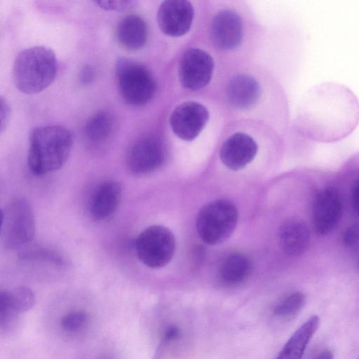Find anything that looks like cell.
<instances>
[{"label": "cell", "mask_w": 359, "mask_h": 359, "mask_svg": "<svg viewBox=\"0 0 359 359\" xmlns=\"http://www.w3.org/2000/svg\"><path fill=\"white\" fill-rule=\"evenodd\" d=\"M343 213L340 193L334 187L321 190L316 196L313 207V226L316 233L325 236L333 231Z\"/></svg>", "instance_id": "30bf717a"}, {"label": "cell", "mask_w": 359, "mask_h": 359, "mask_svg": "<svg viewBox=\"0 0 359 359\" xmlns=\"http://www.w3.org/2000/svg\"><path fill=\"white\" fill-rule=\"evenodd\" d=\"M316 359H334V355L332 351L325 350L321 352Z\"/></svg>", "instance_id": "4dcf8cb0"}, {"label": "cell", "mask_w": 359, "mask_h": 359, "mask_svg": "<svg viewBox=\"0 0 359 359\" xmlns=\"http://www.w3.org/2000/svg\"><path fill=\"white\" fill-rule=\"evenodd\" d=\"M359 359V358H358Z\"/></svg>", "instance_id": "d6a6232c"}, {"label": "cell", "mask_w": 359, "mask_h": 359, "mask_svg": "<svg viewBox=\"0 0 359 359\" xmlns=\"http://www.w3.org/2000/svg\"><path fill=\"white\" fill-rule=\"evenodd\" d=\"M252 270V262L246 255L233 252L224 259L218 275L224 285L235 286L245 282L250 276Z\"/></svg>", "instance_id": "d6986e66"}, {"label": "cell", "mask_w": 359, "mask_h": 359, "mask_svg": "<svg viewBox=\"0 0 359 359\" xmlns=\"http://www.w3.org/2000/svg\"><path fill=\"white\" fill-rule=\"evenodd\" d=\"M57 73V60L53 50L45 46L24 49L16 56L13 67L15 87L28 95L48 87Z\"/></svg>", "instance_id": "7a4b0ae2"}, {"label": "cell", "mask_w": 359, "mask_h": 359, "mask_svg": "<svg viewBox=\"0 0 359 359\" xmlns=\"http://www.w3.org/2000/svg\"><path fill=\"white\" fill-rule=\"evenodd\" d=\"M306 303L304 293L294 292L278 303L273 309V314L278 319L289 321L297 317Z\"/></svg>", "instance_id": "7402d4cb"}, {"label": "cell", "mask_w": 359, "mask_h": 359, "mask_svg": "<svg viewBox=\"0 0 359 359\" xmlns=\"http://www.w3.org/2000/svg\"><path fill=\"white\" fill-rule=\"evenodd\" d=\"M257 151L258 145L251 136L243 133H236L222 144L219 157L226 167L238 170L252 161Z\"/></svg>", "instance_id": "4fadbf2b"}, {"label": "cell", "mask_w": 359, "mask_h": 359, "mask_svg": "<svg viewBox=\"0 0 359 359\" xmlns=\"http://www.w3.org/2000/svg\"><path fill=\"white\" fill-rule=\"evenodd\" d=\"M320 324V318L313 315L297 329L278 353L276 359H302L304 351Z\"/></svg>", "instance_id": "ac0fdd59"}, {"label": "cell", "mask_w": 359, "mask_h": 359, "mask_svg": "<svg viewBox=\"0 0 359 359\" xmlns=\"http://www.w3.org/2000/svg\"><path fill=\"white\" fill-rule=\"evenodd\" d=\"M182 337V330L176 325H170L164 330L163 343L170 344L178 341Z\"/></svg>", "instance_id": "4316f807"}, {"label": "cell", "mask_w": 359, "mask_h": 359, "mask_svg": "<svg viewBox=\"0 0 359 359\" xmlns=\"http://www.w3.org/2000/svg\"><path fill=\"white\" fill-rule=\"evenodd\" d=\"M122 196V187L119 182L106 180L93 191L89 202V212L97 221H104L116 211Z\"/></svg>", "instance_id": "5bb4252c"}, {"label": "cell", "mask_w": 359, "mask_h": 359, "mask_svg": "<svg viewBox=\"0 0 359 359\" xmlns=\"http://www.w3.org/2000/svg\"><path fill=\"white\" fill-rule=\"evenodd\" d=\"M72 147V135L59 126H40L29 135L27 165L35 175H43L61 168L68 159Z\"/></svg>", "instance_id": "6da1fadb"}, {"label": "cell", "mask_w": 359, "mask_h": 359, "mask_svg": "<svg viewBox=\"0 0 359 359\" xmlns=\"http://www.w3.org/2000/svg\"><path fill=\"white\" fill-rule=\"evenodd\" d=\"M209 111L203 104L187 101L177 105L170 116L173 133L184 141L195 140L209 121Z\"/></svg>", "instance_id": "9c48e42d"}, {"label": "cell", "mask_w": 359, "mask_h": 359, "mask_svg": "<svg viewBox=\"0 0 359 359\" xmlns=\"http://www.w3.org/2000/svg\"><path fill=\"white\" fill-rule=\"evenodd\" d=\"M11 108L8 102L1 97V132L3 133L4 130L6 128V125L10 118Z\"/></svg>", "instance_id": "83f0119b"}, {"label": "cell", "mask_w": 359, "mask_h": 359, "mask_svg": "<svg viewBox=\"0 0 359 359\" xmlns=\"http://www.w3.org/2000/svg\"><path fill=\"white\" fill-rule=\"evenodd\" d=\"M88 316L83 311L71 312L61 320L62 327L68 331H76L81 329L87 322Z\"/></svg>", "instance_id": "cb8c5ba5"}, {"label": "cell", "mask_w": 359, "mask_h": 359, "mask_svg": "<svg viewBox=\"0 0 359 359\" xmlns=\"http://www.w3.org/2000/svg\"><path fill=\"white\" fill-rule=\"evenodd\" d=\"M351 199L353 208L355 212L359 215V177L353 187Z\"/></svg>", "instance_id": "f546056e"}, {"label": "cell", "mask_w": 359, "mask_h": 359, "mask_svg": "<svg viewBox=\"0 0 359 359\" xmlns=\"http://www.w3.org/2000/svg\"><path fill=\"white\" fill-rule=\"evenodd\" d=\"M165 157V147L161 138L154 134H147L131 144L126 154V164L133 174L147 175L161 168Z\"/></svg>", "instance_id": "52a82bcc"}, {"label": "cell", "mask_w": 359, "mask_h": 359, "mask_svg": "<svg viewBox=\"0 0 359 359\" xmlns=\"http://www.w3.org/2000/svg\"><path fill=\"white\" fill-rule=\"evenodd\" d=\"M210 36L215 46L222 50L238 47L243 38V24L240 15L231 10H222L214 16Z\"/></svg>", "instance_id": "7c38bea8"}, {"label": "cell", "mask_w": 359, "mask_h": 359, "mask_svg": "<svg viewBox=\"0 0 359 359\" xmlns=\"http://www.w3.org/2000/svg\"><path fill=\"white\" fill-rule=\"evenodd\" d=\"M94 72L93 69L86 65L82 68L79 74L80 83L83 85H87L91 83L93 80Z\"/></svg>", "instance_id": "f1b7e54d"}, {"label": "cell", "mask_w": 359, "mask_h": 359, "mask_svg": "<svg viewBox=\"0 0 359 359\" xmlns=\"http://www.w3.org/2000/svg\"><path fill=\"white\" fill-rule=\"evenodd\" d=\"M342 242L346 248H354L359 244V224H353L345 229Z\"/></svg>", "instance_id": "484cf974"}, {"label": "cell", "mask_w": 359, "mask_h": 359, "mask_svg": "<svg viewBox=\"0 0 359 359\" xmlns=\"http://www.w3.org/2000/svg\"><path fill=\"white\" fill-rule=\"evenodd\" d=\"M35 231L33 209L26 199L15 198L2 208L0 236L6 248L15 250L29 244Z\"/></svg>", "instance_id": "277c9868"}, {"label": "cell", "mask_w": 359, "mask_h": 359, "mask_svg": "<svg viewBox=\"0 0 359 359\" xmlns=\"http://www.w3.org/2000/svg\"><path fill=\"white\" fill-rule=\"evenodd\" d=\"M113 125L111 114L105 111H100L87 120L84 126V134L90 142L98 143L109 137Z\"/></svg>", "instance_id": "44dd1931"}, {"label": "cell", "mask_w": 359, "mask_h": 359, "mask_svg": "<svg viewBox=\"0 0 359 359\" xmlns=\"http://www.w3.org/2000/svg\"><path fill=\"white\" fill-rule=\"evenodd\" d=\"M214 67V60L209 53L197 48H189L180 60L179 81L186 89L201 90L210 83Z\"/></svg>", "instance_id": "ba28073f"}, {"label": "cell", "mask_w": 359, "mask_h": 359, "mask_svg": "<svg viewBox=\"0 0 359 359\" xmlns=\"http://www.w3.org/2000/svg\"><path fill=\"white\" fill-rule=\"evenodd\" d=\"M261 94L259 82L248 74H238L229 82L226 96L229 104L234 109L245 110L258 102Z\"/></svg>", "instance_id": "9a60e30c"}, {"label": "cell", "mask_w": 359, "mask_h": 359, "mask_svg": "<svg viewBox=\"0 0 359 359\" xmlns=\"http://www.w3.org/2000/svg\"><path fill=\"white\" fill-rule=\"evenodd\" d=\"M115 73L119 93L127 104L142 106L152 100L156 83L147 67L126 57H118Z\"/></svg>", "instance_id": "3957f363"}, {"label": "cell", "mask_w": 359, "mask_h": 359, "mask_svg": "<svg viewBox=\"0 0 359 359\" xmlns=\"http://www.w3.org/2000/svg\"><path fill=\"white\" fill-rule=\"evenodd\" d=\"M238 218V210L231 201L224 199L211 201L205 205L198 214V234L207 244L221 243L232 234Z\"/></svg>", "instance_id": "5b68a950"}, {"label": "cell", "mask_w": 359, "mask_h": 359, "mask_svg": "<svg viewBox=\"0 0 359 359\" xmlns=\"http://www.w3.org/2000/svg\"><path fill=\"white\" fill-rule=\"evenodd\" d=\"M194 17L193 5L185 0L164 1L157 12L160 29L164 34L172 37L186 34L191 29Z\"/></svg>", "instance_id": "8fae6325"}, {"label": "cell", "mask_w": 359, "mask_h": 359, "mask_svg": "<svg viewBox=\"0 0 359 359\" xmlns=\"http://www.w3.org/2000/svg\"><path fill=\"white\" fill-rule=\"evenodd\" d=\"M116 35L118 42L126 49L140 50L144 46L148 38V27L140 16L130 14L118 23Z\"/></svg>", "instance_id": "e0dca14e"}, {"label": "cell", "mask_w": 359, "mask_h": 359, "mask_svg": "<svg viewBox=\"0 0 359 359\" xmlns=\"http://www.w3.org/2000/svg\"><path fill=\"white\" fill-rule=\"evenodd\" d=\"M357 265H358V268L359 269V257H358V262H357Z\"/></svg>", "instance_id": "1f68e13d"}, {"label": "cell", "mask_w": 359, "mask_h": 359, "mask_svg": "<svg viewBox=\"0 0 359 359\" xmlns=\"http://www.w3.org/2000/svg\"><path fill=\"white\" fill-rule=\"evenodd\" d=\"M310 236L309 229L303 220L290 218L279 228V244L285 253L292 256L299 255L307 249Z\"/></svg>", "instance_id": "2e32d148"}, {"label": "cell", "mask_w": 359, "mask_h": 359, "mask_svg": "<svg viewBox=\"0 0 359 359\" xmlns=\"http://www.w3.org/2000/svg\"><path fill=\"white\" fill-rule=\"evenodd\" d=\"M94 2L105 10L118 11L130 10L137 3L135 1H96Z\"/></svg>", "instance_id": "d4e9b609"}, {"label": "cell", "mask_w": 359, "mask_h": 359, "mask_svg": "<svg viewBox=\"0 0 359 359\" xmlns=\"http://www.w3.org/2000/svg\"><path fill=\"white\" fill-rule=\"evenodd\" d=\"M20 256L25 259H42L54 262L55 264H63L64 263L62 258L55 252L38 247L25 250Z\"/></svg>", "instance_id": "603a6c76"}, {"label": "cell", "mask_w": 359, "mask_h": 359, "mask_svg": "<svg viewBox=\"0 0 359 359\" xmlns=\"http://www.w3.org/2000/svg\"><path fill=\"white\" fill-rule=\"evenodd\" d=\"M35 302L33 291L25 286L0 292V312L12 311L17 314L30 310Z\"/></svg>", "instance_id": "ffe728a7"}, {"label": "cell", "mask_w": 359, "mask_h": 359, "mask_svg": "<svg viewBox=\"0 0 359 359\" xmlns=\"http://www.w3.org/2000/svg\"><path fill=\"white\" fill-rule=\"evenodd\" d=\"M135 250L139 260L145 266L151 269L163 267L174 255L175 236L163 226H149L137 237Z\"/></svg>", "instance_id": "8992f818"}]
</instances>
